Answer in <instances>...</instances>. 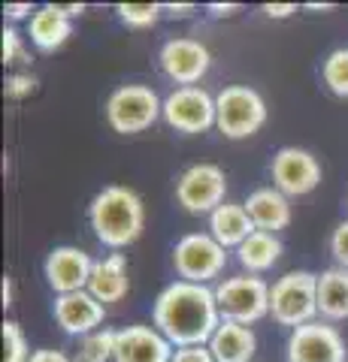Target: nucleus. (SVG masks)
<instances>
[{
  "mask_svg": "<svg viewBox=\"0 0 348 362\" xmlns=\"http://www.w3.org/2000/svg\"><path fill=\"white\" fill-rule=\"evenodd\" d=\"M221 320L252 326L269 314V284L257 275H233L215 287Z\"/></svg>",
  "mask_w": 348,
  "mask_h": 362,
  "instance_id": "423d86ee",
  "label": "nucleus"
},
{
  "mask_svg": "<svg viewBox=\"0 0 348 362\" xmlns=\"http://www.w3.org/2000/svg\"><path fill=\"white\" fill-rule=\"evenodd\" d=\"M73 33V18H67L58 4H46L30 16V42L43 52H55L70 40Z\"/></svg>",
  "mask_w": 348,
  "mask_h": 362,
  "instance_id": "aec40b11",
  "label": "nucleus"
},
{
  "mask_svg": "<svg viewBox=\"0 0 348 362\" xmlns=\"http://www.w3.org/2000/svg\"><path fill=\"white\" fill-rule=\"evenodd\" d=\"M112 356H116V332L97 329L82 338L76 362H112Z\"/></svg>",
  "mask_w": 348,
  "mask_h": 362,
  "instance_id": "5701e85b",
  "label": "nucleus"
},
{
  "mask_svg": "<svg viewBox=\"0 0 348 362\" xmlns=\"http://www.w3.org/2000/svg\"><path fill=\"white\" fill-rule=\"evenodd\" d=\"M249 218L254 223V230L261 233H279V230H288L291 223V199L276 187H261L249 194V199L242 202Z\"/></svg>",
  "mask_w": 348,
  "mask_h": 362,
  "instance_id": "dca6fc26",
  "label": "nucleus"
},
{
  "mask_svg": "<svg viewBox=\"0 0 348 362\" xmlns=\"http://www.w3.org/2000/svg\"><path fill=\"white\" fill-rule=\"evenodd\" d=\"M33 90H37V76H30V73H16V76L6 78V97L21 100V97H30Z\"/></svg>",
  "mask_w": 348,
  "mask_h": 362,
  "instance_id": "cd10ccee",
  "label": "nucleus"
},
{
  "mask_svg": "<svg viewBox=\"0 0 348 362\" xmlns=\"http://www.w3.org/2000/svg\"><path fill=\"white\" fill-rule=\"evenodd\" d=\"M279 257H282V242H279L273 233H261V230H254L249 239L237 247V259L249 275L273 269L279 263Z\"/></svg>",
  "mask_w": 348,
  "mask_h": 362,
  "instance_id": "4be33fe9",
  "label": "nucleus"
},
{
  "mask_svg": "<svg viewBox=\"0 0 348 362\" xmlns=\"http://www.w3.org/2000/svg\"><path fill=\"white\" fill-rule=\"evenodd\" d=\"M294 13H297L294 4H264V16L266 18H288Z\"/></svg>",
  "mask_w": 348,
  "mask_h": 362,
  "instance_id": "2f4dec72",
  "label": "nucleus"
},
{
  "mask_svg": "<svg viewBox=\"0 0 348 362\" xmlns=\"http://www.w3.org/2000/svg\"><path fill=\"white\" fill-rule=\"evenodd\" d=\"M130 290V278H128V259L125 254H109L103 259H94V272H91V281H88V293L103 302H121Z\"/></svg>",
  "mask_w": 348,
  "mask_h": 362,
  "instance_id": "f3484780",
  "label": "nucleus"
},
{
  "mask_svg": "<svg viewBox=\"0 0 348 362\" xmlns=\"http://www.w3.org/2000/svg\"><path fill=\"white\" fill-rule=\"evenodd\" d=\"M252 233H254V223L249 218V211H245V206L224 202V206H218L209 214V235L221 247H240Z\"/></svg>",
  "mask_w": 348,
  "mask_h": 362,
  "instance_id": "6ab92c4d",
  "label": "nucleus"
},
{
  "mask_svg": "<svg viewBox=\"0 0 348 362\" xmlns=\"http://www.w3.org/2000/svg\"><path fill=\"white\" fill-rule=\"evenodd\" d=\"M324 85H327L336 97H348V49H336L327 54L321 66Z\"/></svg>",
  "mask_w": 348,
  "mask_h": 362,
  "instance_id": "b1692460",
  "label": "nucleus"
},
{
  "mask_svg": "<svg viewBox=\"0 0 348 362\" xmlns=\"http://www.w3.org/2000/svg\"><path fill=\"white\" fill-rule=\"evenodd\" d=\"M106 305L97 302L88 290L64 293L55 299V320L67 335H91L103 326Z\"/></svg>",
  "mask_w": 348,
  "mask_h": 362,
  "instance_id": "2eb2a0df",
  "label": "nucleus"
},
{
  "mask_svg": "<svg viewBox=\"0 0 348 362\" xmlns=\"http://www.w3.org/2000/svg\"><path fill=\"white\" fill-rule=\"evenodd\" d=\"M209 354L215 356V362H252L257 338L252 332V326L221 320L215 335L209 338Z\"/></svg>",
  "mask_w": 348,
  "mask_h": 362,
  "instance_id": "a211bd4d",
  "label": "nucleus"
},
{
  "mask_svg": "<svg viewBox=\"0 0 348 362\" xmlns=\"http://www.w3.org/2000/svg\"><path fill=\"white\" fill-rule=\"evenodd\" d=\"M152 320L173 347H200L209 344L221 326L215 290L191 281H173L167 284L152 308Z\"/></svg>",
  "mask_w": 348,
  "mask_h": 362,
  "instance_id": "f257e3e1",
  "label": "nucleus"
},
{
  "mask_svg": "<svg viewBox=\"0 0 348 362\" xmlns=\"http://www.w3.org/2000/svg\"><path fill=\"white\" fill-rule=\"evenodd\" d=\"M173 344L155 326H125L116 332L112 362H173Z\"/></svg>",
  "mask_w": 348,
  "mask_h": 362,
  "instance_id": "4468645a",
  "label": "nucleus"
},
{
  "mask_svg": "<svg viewBox=\"0 0 348 362\" xmlns=\"http://www.w3.org/2000/svg\"><path fill=\"white\" fill-rule=\"evenodd\" d=\"M288 362H345V338L336 326L312 320L291 332Z\"/></svg>",
  "mask_w": 348,
  "mask_h": 362,
  "instance_id": "f8f14e48",
  "label": "nucleus"
},
{
  "mask_svg": "<svg viewBox=\"0 0 348 362\" xmlns=\"http://www.w3.org/2000/svg\"><path fill=\"white\" fill-rule=\"evenodd\" d=\"M164 121L179 133H206L215 127V97L203 88H176L164 97Z\"/></svg>",
  "mask_w": 348,
  "mask_h": 362,
  "instance_id": "1a4fd4ad",
  "label": "nucleus"
},
{
  "mask_svg": "<svg viewBox=\"0 0 348 362\" xmlns=\"http://www.w3.org/2000/svg\"><path fill=\"white\" fill-rule=\"evenodd\" d=\"M30 347L16 320H4V362H28Z\"/></svg>",
  "mask_w": 348,
  "mask_h": 362,
  "instance_id": "a878e982",
  "label": "nucleus"
},
{
  "mask_svg": "<svg viewBox=\"0 0 348 362\" xmlns=\"http://www.w3.org/2000/svg\"><path fill=\"white\" fill-rule=\"evenodd\" d=\"M330 254L336 259V266L348 269V221H342L330 235Z\"/></svg>",
  "mask_w": 348,
  "mask_h": 362,
  "instance_id": "c85d7f7f",
  "label": "nucleus"
},
{
  "mask_svg": "<svg viewBox=\"0 0 348 362\" xmlns=\"http://www.w3.org/2000/svg\"><path fill=\"white\" fill-rule=\"evenodd\" d=\"M269 173H273V187L285 197H306L321 185V163L306 148H279Z\"/></svg>",
  "mask_w": 348,
  "mask_h": 362,
  "instance_id": "9d476101",
  "label": "nucleus"
},
{
  "mask_svg": "<svg viewBox=\"0 0 348 362\" xmlns=\"http://www.w3.org/2000/svg\"><path fill=\"white\" fill-rule=\"evenodd\" d=\"M94 272V259L88 257L79 247L61 245L46 257V281L49 287L64 296V293H79L88 290V281H91Z\"/></svg>",
  "mask_w": 348,
  "mask_h": 362,
  "instance_id": "ddd939ff",
  "label": "nucleus"
},
{
  "mask_svg": "<svg viewBox=\"0 0 348 362\" xmlns=\"http://www.w3.org/2000/svg\"><path fill=\"white\" fill-rule=\"evenodd\" d=\"M158 61H161V70L170 82H176L179 88H194L200 78L209 73L212 54L200 40L176 37V40H167L161 45Z\"/></svg>",
  "mask_w": 348,
  "mask_h": 362,
  "instance_id": "9b49d317",
  "label": "nucleus"
},
{
  "mask_svg": "<svg viewBox=\"0 0 348 362\" xmlns=\"http://www.w3.org/2000/svg\"><path fill=\"white\" fill-rule=\"evenodd\" d=\"M91 230L106 247H128L142 235L145 226V209L137 190L125 185H109L91 199L88 209Z\"/></svg>",
  "mask_w": 348,
  "mask_h": 362,
  "instance_id": "f03ea898",
  "label": "nucleus"
},
{
  "mask_svg": "<svg viewBox=\"0 0 348 362\" xmlns=\"http://www.w3.org/2000/svg\"><path fill=\"white\" fill-rule=\"evenodd\" d=\"M4 64L13 66V64H28V52L21 45V37L16 28H6L4 30Z\"/></svg>",
  "mask_w": 348,
  "mask_h": 362,
  "instance_id": "bb28decb",
  "label": "nucleus"
},
{
  "mask_svg": "<svg viewBox=\"0 0 348 362\" xmlns=\"http://www.w3.org/2000/svg\"><path fill=\"white\" fill-rule=\"evenodd\" d=\"M173 266L179 281L209 284L228 266V247H221L209 233H188L173 247Z\"/></svg>",
  "mask_w": 348,
  "mask_h": 362,
  "instance_id": "0eeeda50",
  "label": "nucleus"
},
{
  "mask_svg": "<svg viewBox=\"0 0 348 362\" xmlns=\"http://www.w3.org/2000/svg\"><path fill=\"white\" fill-rule=\"evenodd\" d=\"M237 13H240V4H209V16H215V18H228Z\"/></svg>",
  "mask_w": 348,
  "mask_h": 362,
  "instance_id": "72a5a7b5",
  "label": "nucleus"
},
{
  "mask_svg": "<svg viewBox=\"0 0 348 362\" xmlns=\"http://www.w3.org/2000/svg\"><path fill=\"white\" fill-rule=\"evenodd\" d=\"M318 314L324 320H348V269L333 266L318 275Z\"/></svg>",
  "mask_w": 348,
  "mask_h": 362,
  "instance_id": "412c9836",
  "label": "nucleus"
},
{
  "mask_svg": "<svg viewBox=\"0 0 348 362\" xmlns=\"http://www.w3.org/2000/svg\"><path fill=\"white\" fill-rule=\"evenodd\" d=\"M266 124V103L249 85H228L215 97V127L228 139H249Z\"/></svg>",
  "mask_w": 348,
  "mask_h": 362,
  "instance_id": "20e7f679",
  "label": "nucleus"
},
{
  "mask_svg": "<svg viewBox=\"0 0 348 362\" xmlns=\"http://www.w3.org/2000/svg\"><path fill=\"white\" fill-rule=\"evenodd\" d=\"M164 115V100L145 85H121L106 100V121L116 133H142Z\"/></svg>",
  "mask_w": 348,
  "mask_h": 362,
  "instance_id": "39448f33",
  "label": "nucleus"
},
{
  "mask_svg": "<svg viewBox=\"0 0 348 362\" xmlns=\"http://www.w3.org/2000/svg\"><path fill=\"white\" fill-rule=\"evenodd\" d=\"M269 314L279 326H288L291 332L312 323L318 317V275L312 272H285L269 287Z\"/></svg>",
  "mask_w": 348,
  "mask_h": 362,
  "instance_id": "7ed1b4c3",
  "label": "nucleus"
},
{
  "mask_svg": "<svg viewBox=\"0 0 348 362\" xmlns=\"http://www.w3.org/2000/svg\"><path fill=\"white\" fill-rule=\"evenodd\" d=\"M116 13L130 28H149V25H155V21L161 18L164 4H118Z\"/></svg>",
  "mask_w": 348,
  "mask_h": 362,
  "instance_id": "393cba45",
  "label": "nucleus"
},
{
  "mask_svg": "<svg viewBox=\"0 0 348 362\" xmlns=\"http://www.w3.org/2000/svg\"><path fill=\"white\" fill-rule=\"evenodd\" d=\"M224 194H228V175L215 163L188 166L176 181L179 206L191 214H212L218 206H224Z\"/></svg>",
  "mask_w": 348,
  "mask_h": 362,
  "instance_id": "6e6552de",
  "label": "nucleus"
},
{
  "mask_svg": "<svg viewBox=\"0 0 348 362\" xmlns=\"http://www.w3.org/2000/svg\"><path fill=\"white\" fill-rule=\"evenodd\" d=\"M164 9H167L170 16H179V18H182V16H188L194 6H191V4H164Z\"/></svg>",
  "mask_w": 348,
  "mask_h": 362,
  "instance_id": "c9c22d12",
  "label": "nucleus"
},
{
  "mask_svg": "<svg viewBox=\"0 0 348 362\" xmlns=\"http://www.w3.org/2000/svg\"><path fill=\"white\" fill-rule=\"evenodd\" d=\"M173 362H215V356L209 354L206 344H200V347H176Z\"/></svg>",
  "mask_w": 348,
  "mask_h": 362,
  "instance_id": "c756f323",
  "label": "nucleus"
},
{
  "mask_svg": "<svg viewBox=\"0 0 348 362\" xmlns=\"http://www.w3.org/2000/svg\"><path fill=\"white\" fill-rule=\"evenodd\" d=\"M58 9H61L67 18H76V16L85 13V4H58Z\"/></svg>",
  "mask_w": 348,
  "mask_h": 362,
  "instance_id": "f704fd0d",
  "label": "nucleus"
},
{
  "mask_svg": "<svg viewBox=\"0 0 348 362\" xmlns=\"http://www.w3.org/2000/svg\"><path fill=\"white\" fill-rule=\"evenodd\" d=\"M13 305V278H4V308H9Z\"/></svg>",
  "mask_w": 348,
  "mask_h": 362,
  "instance_id": "e433bc0d",
  "label": "nucleus"
},
{
  "mask_svg": "<svg viewBox=\"0 0 348 362\" xmlns=\"http://www.w3.org/2000/svg\"><path fill=\"white\" fill-rule=\"evenodd\" d=\"M4 13H6V18H13V21H18V18H25L28 13H37L30 4H6L4 6Z\"/></svg>",
  "mask_w": 348,
  "mask_h": 362,
  "instance_id": "473e14b6",
  "label": "nucleus"
},
{
  "mask_svg": "<svg viewBox=\"0 0 348 362\" xmlns=\"http://www.w3.org/2000/svg\"><path fill=\"white\" fill-rule=\"evenodd\" d=\"M306 9H315V13H324V9H333V4H306Z\"/></svg>",
  "mask_w": 348,
  "mask_h": 362,
  "instance_id": "4c0bfd02",
  "label": "nucleus"
},
{
  "mask_svg": "<svg viewBox=\"0 0 348 362\" xmlns=\"http://www.w3.org/2000/svg\"><path fill=\"white\" fill-rule=\"evenodd\" d=\"M28 362H73L67 354H61V350H52V347H43V350H33Z\"/></svg>",
  "mask_w": 348,
  "mask_h": 362,
  "instance_id": "7c9ffc66",
  "label": "nucleus"
}]
</instances>
